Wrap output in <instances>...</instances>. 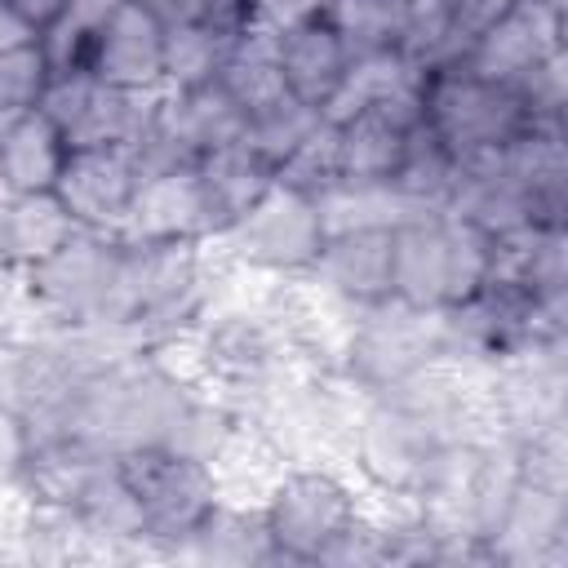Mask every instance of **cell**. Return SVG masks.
I'll return each mask as SVG.
<instances>
[{"label": "cell", "mask_w": 568, "mask_h": 568, "mask_svg": "<svg viewBox=\"0 0 568 568\" xmlns=\"http://www.w3.org/2000/svg\"><path fill=\"white\" fill-rule=\"evenodd\" d=\"M324 235L328 231H324L315 200L275 182L240 222H231L217 240H209V248L235 271L293 280L311 271Z\"/></svg>", "instance_id": "obj_4"}, {"label": "cell", "mask_w": 568, "mask_h": 568, "mask_svg": "<svg viewBox=\"0 0 568 568\" xmlns=\"http://www.w3.org/2000/svg\"><path fill=\"white\" fill-rule=\"evenodd\" d=\"M71 146L62 129L36 106L9 124H0V195H36L53 191Z\"/></svg>", "instance_id": "obj_17"}, {"label": "cell", "mask_w": 568, "mask_h": 568, "mask_svg": "<svg viewBox=\"0 0 568 568\" xmlns=\"http://www.w3.org/2000/svg\"><path fill=\"white\" fill-rule=\"evenodd\" d=\"M13 4H18V9H22L31 22H36V31H44V27L58 18V9H62L67 0H13Z\"/></svg>", "instance_id": "obj_39"}, {"label": "cell", "mask_w": 568, "mask_h": 568, "mask_svg": "<svg viewBox=\"0 0 568 568\" xmlns=\"http://www.w3.org/2000/svg\"><path fill=\"white\" fill-rule=\"evenodd\" d=\"M36 40H40L36 22H31L13 0H0V53L27 49V44H36Z\"/></svg>", "instance_id": "obj_36"}, {"label": "cell", "mask_w": 568, "mask_h": 568, "mask_svg": "<svg viewBox=\"0 0 568 568\" xmlns=\"http://www.w3.org/2000/svg\"><path fill=\"white\" fill-rule=\"evenodd\" d=\"M395 53L417 67V71H435L448 67L466 53L453 13L444 0H404L399 4V31H395Z\"/></svg>", "instance_id": "obj_25"}, {"label": "cell", "mask_w": 568, "mask_h": 568, "mask_svg": "<svg viewBox=\"0 0 568 568\" xmlns=\"http://www.w3.org/2000/svg\"><path fill=\"white\" fill-rule=\"evenodd\" d=\"M448 4V13H453V27H457V36H462V44H470L484 27H493L515 0H444Z\"/></svg>", "instance_id": "obj_35"}, {"label": "cell", "mask_w": 568, "mask_h": 568, "mask_svg": "<svg viewBox=\"0 0 568 568\" xmlns=\"http://www.w3.org/2000/svg\"><path fill=\"white\" fill-rule=\"evenodd\" d=\"M231 31H217L204 18L164 22V89H200L213 84L226 62Z\"/></svg>", "instance_id": "obj_24"}, {"label": "cell", "mask_w": 568, "mask_h": 568, "mask_svg": "<svg viewBox=\"0 0 568 568\" xmlns=\"http://www.w3.org/2000/svg\"><path fill=\"white\" fill-rule=\"evenodd\" d=\"M173 559L226 564V568H266V564H275V546H271L262 506L240 501V497H217V506L173 550Z\"/></svg>", "instance_id": "obj_15"}, {"label": "cell", "mask_w": 568, "mask_h": 568, "mask_svg": "<svg viewBox=\"0 0 568 568\" xmlns=\"http://www.w3.org/2000/svg\"><path fill=\"white\" fill-rule=\"evenodd\" d=\"M417 80H422V71L408 67L395 49L355 53L351 67H346V75H342V84H337L333 98L324 102V120L337 124V120H346V115H355V111H368V106L386 102L390 93H399V89H408V84H417Z\"/></svg>", "instance_id": "obj_23"}, {"label": "cell", "mask_w": 568, "mask_h": 568, "mask_svg": "<svg viewBox=\"0 0 568 568\" xmlns=\"http://www.w3.org/2000/svg\"><path fill=\"white\" fill-rule=\"evenodd\" d=\"M142 164L133 146H75L58 173L53 195L75 217L80 231H106L120 235L133 191H138Z\"/></svg>", "instance_id": "obj_9"}, {"label": "cell", "mask_w": 568, "mask_h": 568, "mask_svg": "<svg viewBox=\"0 0 568 568\" xmlns=\"http://www.w3.org/2000/svg\"><path fill=\"white\" fill-rule=\"evenodd\" d=\"M31 457V430L22 413L0 395V488H18Z\"/></svg>", "instance_id": "obj_33"}, {"label": "cell", "mask_w": 568, "mask_h": 568, "mask_svg": "<svg viewBox=\"0 0 568 568\" xmlns=\"http://www.w3.org/2000/svg\"><path fill=\"white\" fill-rule=\"evenodd\" d=\"M155 93L115 89L98 80L93 71H58L40 98V111L62 129L71 151L75 146H138Z\"/></svg>", "instance_id": "obj_7"}, {"label": "cell", "mask_w": 568, "mask_h": 568, "mask_svg": "<svg viewBox=\"0 0 568 568\" xmlns=\"http://www.w3.org/2000/svg\"><path fill=\"white\" fill-rule=\"evenodd\" d=\"M515 93L524 98L528 120H564V111H568V49L550 53L546 62H537L515 84Z\"/></svg>", "instance_id": "obj_32"}, {"label": "cell", "mask_w": 568, "mask_h": 568, "mask_svg": "<svg viewBox=\"0 0 568 568\" xmlns=\"http://www.w3.org/2000/svg\"><path fill=\"white\" fill-rule=\"evenodd\" d=\"M390 231L395 226L328 231L306 280L346 306H373L390 297Z\"/></svg>", "instance_id": "obj_12"}, {"label": "cell", "mask_w": 568, "mask_h": 568, "mask_svg": "<svg viewBox=\"0 0 568 568\" xmlns=\"http://www.w3.org/2000/svg\"><path fill=\"white\" fill-rule=\"evenodd\" d=\"M488 555L501 568H564L568 564V493L519 479L501 510Z\"/></svg>", "instance_id": "obj_11"}, {"label": "cell", "mask_w": 568, "mask_h": 568, "mask_svg": "<svg viewBox=\"0 0 568 568\" xmlns=\"http://www.w3.org/2000/svg\"><path fill=\"white\" fill-rule=\"evenodd\" d=\"M568 49V9H550L541 0H515L493 27H484L466 53L457 58L484 80L519 84L537 62Z\"/></svg>", "instance_id": "obj_8"}, {"label": "cell", "mask_w": 568, "mask_h": 568, "mask_svg": "<svg viewBox=\"0 0 568 568\" xmlns=\"http://www.w3.org/2000/svg\"><path fill=\"white\" fill-rule=\"evenodd\" d=\"M120 235L124 240H146V244H169V240L209 244V240H217V217L204 200L195 164L142 173Z\"/></svg>", "instance_id": "obj_10"}, {"label": "cell", "mask_w": 568, "mask_h": 568, "mask_svg": "<svg viewBox=\"0 0 568 568\" xmlns=\"http://www.w3.org/2000/svg\"><path fill=\"white\" fill-rule=\"evenodd\" d=\"M541 4H550V9H568V0H541Z\"/></svg>", "instance_id": "obj_40"}, {"label": "cell", "mask_w": 568, "mask_h": 568, "mask_svg": "<svg viewBox=\"0 0 568 568\" xmlns=\"http://www.w3.org/2000/svg\"><path fill=\"white\" fill-rule=\"evenodd\" d=\"M422 124L462 160L479 151H501L528 129V106L515 84L475 75L462 62L422 71Z\"/></svg>", "instance_id": "obj_2"}, {"label": "cell", "mask_w": 568, "mask_h": 568, "mask_svg": "<svg viewBox=\"0 0 568 568\" xmlns=\"http://www.w3.org/2000/svg\"><path fill=\"white\" fill-rule=\"evenodd\" d=\"M195 173H200L204 200H209V209H213V217H217V235H222L231 222H240V217L275 186V169H271L244 138L204 151V155L195 160Z\"/></svg>", "instance_id": "obj_20"}, {"label": "cell", "mask_w": 568, "mask_h": 568, "mask_svg": "<svg viewBox=\"0 0 568 568\" xmlns=\"http://www.w3.org/2000/svg\"><path fill=\"white\" fill-rule=\"evenodd\" d=\"M49 80H53V71H49L40 44L0 53V124L36 111L44 89H49Z\"/></svg>", "instance_id": "obj_31"}, {"label": "cell", "mask_w": 568, "mask_h": 568, "mask_svg": "<svg viewBox=\"0 0 568 568\" xmlns=\"http://www.w3.org/2000/svg\"><path fill=\"white\" fill-rule=\"evenodd\" d=\"M75 217L62 209L53 191L36 195H0V271H31L49 262L71 235Z\"/></svg>", "instance_id": "obj_16"}, {"label": "cell", "mask_w": 568, "mask_h": 568, "mask_svg": "<svg viewBox=\"0 0 568 568\" xmlns=\"http://www.w3.org/2000/svg\"><path fill=\"white\" fill-rule=\"evenodd\" d=\"M364 501L337 466H284L262 497V519L275 564H324L328 550L359 524Z\"/></svg>", "instance_id": "obj_1"}, {"label": "cell", "mask_w": 568, "mask_h": 568, "mask_svg": "<svg viewBox=\"0 0 568 568\" xmlns=\"http://www.w3.org/2000/svg\"><path fill=\"white\" fill-rule=\"evenodd\" d=\"M444 244H448V306L484 288L497 271V235L484 226L444 213Z\"/></svg>", "instance_id": "obj_28"}, {"label": "cell", "mask_w": 568, "mask_h": 568, "mask_svg": "<svg viewBox=\"0 0 568 568\" xmlns=\"http://www.w3.org/2000/svg\"><path fill=\"white\" fill-rule=\"evenodd\" d=\"M120 235L106 231H75L49 262L22 271V284L36 311L53 328H84L106 315L111 271H115Z\"/></svg>", "instance_id": "obj_6"}, {"label": "cell", "mask_w": 568, "mask_h": 568, "mask_svg": "<svg viewBox=\"0 0 568 568\" xmlns=\"http://www.w3.org/2000/svg\"><path fill=\"white\" fill-rule=\"evenodd\" d=\"M324 13H328V0H248V22L271 27V31H288Z\"/></svg>", "instance_id": "obj_34"}, {"label": "cell", "mask_w": 568, "mask_h": 568, "mask_svg": "<svg viewBox=\"0 0 568 568\" xmlns=\"http://www.w3.org/2000/svg\"><path fill=\"white\" fill-rule=\"evenodd\" d=\"M217 84L240 102L244 115L284 98L288 89H284V75H280V31L257 27V22H244L240 31H231Z\"/></svg>", "instance_id": "obj_21"}, {"label": "cell", "mask_w": 568, "mask_h": 568, "mask_svg": "<svg viewBox=\"0 0 568 568\" xmlns=\"http://www.w3.org/2000/svg\"><path fill=\"white\" fill-rule=\"evenodd\" d=\"M151 13H160L164 22H186V18H204V0H138Z\"/></svg>", "instance_id": "obj_38"}, {"label": "cell", "mask_w": 568, "mask_h": 568, "mask_svg": "<svg viewBox=\"0 0 568 568\" xmlns=\"http://www.w3.org/2000/svg\"><path fill=\"white\" fill-rule=\"evenodd\" d=\"M346 67H351V49L328 18H311V22L280 31V75L293 98L324 111Z\"/></svg>", "instance_id": "obj_18"}, {"label": "cell", "mask_w": 568, "mask_h": 568, "mask_svg": "<svg viewBox=\"0 0 568 568\" xmlns=\"http://www.w3.org/2000/svg\"><path fill=\"white\" fill-rule=\"evenodd\" d=\"M390 297L408 306H448V244L444 213H413L390 231Z\"/></svg>", "instance_id": "obj_14"}, {"label": "cell", "mask_w": 568, "mask_h": 568, "mask_svg": "<svg viewBox=\"0 0 568 568\" xmlns=\"http://www.w3.org/2000/svg\"><path fill=\"white\" fill-rule=\"evenodd\" d=\"M275 182L280 186H293L302 195H324L333 182H342V164H337V129L333 120H320L315 133L275 164Z\"/></svg>", "instance_id": "obj_30"}, {"label": "cell", "mask_w": 568, "mask_h": 568, "mask_svg": "<svg viewBox=\"0 0 568 568\" xmlns=\"http://www.w3.org/2000/svg\"><path fill=\"white\" fill-rule=\"evenodd\" d=\"M435 359H444L439 311L408 306L399 297H382L373 306H355L337 373L346 382H355L364 395H377V390L422 373Z\"/></svg>", "instance_id": "obj_5"}, {"label": "cell", "mask_w": 568, "mask_h": 568, "mask_svg": "<svg viewBox=\"0 0 568 568\" xmlns=\"http://www.w3.org/2000/svg\"><path fill=\"white\" fill-rule=\"evenodd\" d=\"M120 479L133 488L142 515H146V537L155 555L173 559V550L200 528V519L217 506L222 488L213 466L182 457L164 444H133L115 453Z\"/></svg>", "instance_id": "obj_3"}, {"label": "cell", "mask_w": 568, "mask_h": 568, "mask_svg": "<svg viewBox=\"0 0 568 568\" xmlns=\"http://www.w3.org/2000/svg\"><path fill=\"white\" fill-rule=\"evenodd\" d=\"M89 71L133 93L164 89V18L138 0H120L93 44Z\"/></svg>", "instance_id": "obj_13"}, {"label": "cell", "mask_w": 568, "mask_h": 568, "mask_svg": "<svg viewBox=\"0 0 568 568\" xmlns=\"http://www.w3.org/2000/svg\"><path fill=\"white\" fill-rule=\"evenodd\" d=\"M320 120H324L320 106H311V102L284 93V98H275L271 106H262V111H253V115L244 120V142L275 169L284 155H293V151L315 133Z\"/></svg>", "instance_id": "obj_27"}, {"label": "cell", "mask_w": 568, "mask_h": 568, "mask_svg": "<svg viewBox=\"0 0 568 568\" xmlns=\"http://www.w3.org/2000/svg\"><path fill=\"white\" fill-rule=\"evenodd\" d=\"M399 4L404 0H328V13L324 18L337 27V36L346 40V49L355 58V53L395 49Z\"/></svg>", "instance_id": "obj_29"}, {"label": "cell", "mask_w": 568, "mask_h": 568, "mask_svg": "<svg viewBox=\"0 0 568 568\" xmlns=\"http://www.w3.org/2000/svg\"><path fill=\"white\" fill-rule=\"evenodd\" d=\"M115 453L80 439V435H53L31 444L27 470H22V493L27 501H44V506H75L84 497V488L111 466Z\"/></svg>", "instance_id": "obj_19"}, {"label": "cell", "mask_w": 568, "mask_h": 568, "mask_svg": "<svg viewBox=\"0 0 568 568\" xmlns=\"http://www.w3.org/2000/svg\"><path fill=\"white\" fill-rule=\"evenodd\" d=\"M120 0H67L58 9V18L40 31V53L49 62V71H89V58H93V44L106 27V18L115 13Z\"/></svg>", "instance_id": "obj_26"}, {"label": "cell", "mask_w": 568, "mask_h": 568, "mask_svg": "<svg viewBox=\"0 0 568 568\" xmlns=\"http://www.w3.org/2000/svg\"><path fill=\"white\" fill-rule=\"evenodd\" d=\"M453 182H457V155L426 124H417L413 138H408V146H404V160H399L390 186L404 195L408 209H417V213H444Z\"/></svg>", "instance_id": "obj_22"}, {"label": "cell", "mask_w": 568, "mask_h": 568, "mask_svg": "<svg viewBox=\"0 0 568 568\" xmlns=\"http://www.w3.org/2000/svg\"><path fill=\"white\" fill-rule=\"evenodd\" d=\"M204 22L217 31H240L248 22V0H204Z\"/></svg>", "instance_id": "obj_37"}]
</instances>
